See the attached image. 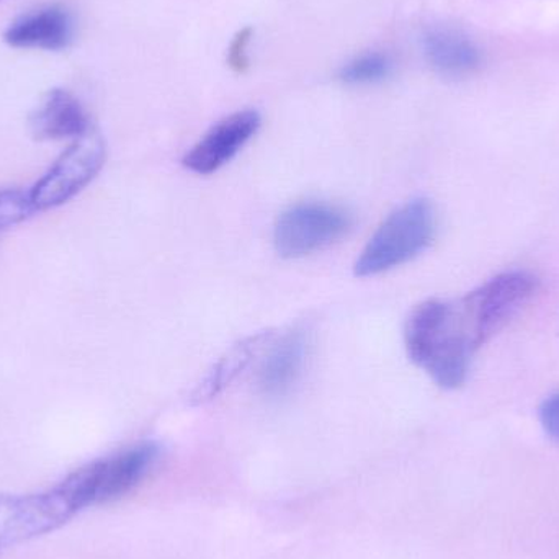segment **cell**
<instances>
[{
  "label": "cell",
  "instance_id": "1",
  "mask_svg": "<svg viewBox=\"0 0 559 559\" xmlns=\"http://www.w3.org/2000/svg\"><path fill=\"white\" fill-rule=\"evenodd\" d=\"M538 280L525 271L502 272L456 299H429L407 319L411 360L440 388L465 384L475 355L534 298Z\"/></svg>",
  "mask_w": 559,
  "mask_h": 559
},
{
  "label": "cell",
  "instance_id": "2",
  "mask_svg": "<svg viewBox=\"0 0 559 559\" xmlns=\"http://www.w3.org/2000/svg\"><path fill=\"white\" fill-rule=\"evenodd\" d=\"M436 229V210L429 200L404 203L371 236L355 262V275L377 277L407 264L432 245Z\"/></svg>",
  "mask_w": 559,
  "mask_h": 559
},
{
  "label": "cell",
  "instance_id": "3",
  "mask_svg": "<svg viewBox=\"0 0 559 559\" xmlns=\"http://www.w3.org/2000/svg\"><path fill=\"white\" fill-rule=\"evenodd\" d=\"M105 156L104 138L95 130L72 141L56 163L26 190L33 212L58 209L78 197L98 176Z\"/></svg>",
  "mask_w": 559,
  "mask_h": 559
},
{
  "label": "cell",
  "instance_id": "4",
  "mask_svg": "<svg viewBox=\"0 0 559 559\" xmlns=\"http://www.w3.org/2000/svg\"><path fill=\"white\" fill-rule=\"evenodd\" d=\"M350 226L352 216L342 206L298 203L280 215L274 229L275 249L285 259L306 258L344 238Z\"/></svg>",
  "mask_w": 559,
  "mask_h": 559
},
{
  "label": "cell",
  "instance_id": "5",
  "mask_svg": "<svg viewBox=\"0 0 559 559\" xmlns=\"http://www.w3.org/2000/svg\"><path fill=\"white\" fill-rule=\"evenodd\" d=\"M78 512L61 485L45 495H0V550L48 534Z\"/></svg>",
  "mask_w": 559,
  "mask_h": 559
},
{
  "label": "cell",
  "instance_id": "6",
  "mask_svg": "<svg viewBox=\"0 0 559 559\" xmlns=\"http://www.w3.org/2000/svg\"><path fill=\"white\" fill-rule=\"evenodd\" d=\"M262 118L255 110L236 111L216 123L183 157V166L199 176H210L238 156L255 136Z\"/></svg>",
  "mask_w": 559,
  "mask_h": 559
},
{
  "label": "cell",
  "instance_id": "7",
  "mask_svg": "<svg viewBox=\"0 0 559 559\" xmlns=\"http://www.w3.org/2000/svg\"><path fill=\"white\" fill-rule=\"evenodd\" d=\"M74 36L72 13L61 5H48L13 20L3 32V41L16 49L62 51L72 45Z\"/></svg>",
  "mask_w": 559,
  "mask_h": 559
},
{
  "label": "cell",
  "instance_id": "8",
  "mask_svg": "<svg viewBox=\"0 0 559 559\" xmlns=\"http://www.w3.org/2000/svg\"><path fill=\"white\" fill-rule=\"evenodd\" d=\"M159 453L156 443L144 442L110 459L92 463L97 483V504L114 501L136 488L159 459Z\"/></svg>",
  "mask_w": 559,
  "mask_h": 559
},
{
  "label": "cell",
  "instance_id": "9",
  "mask_svg": "<svg viewBox=\"0 0 559 559\" xmlns=\"http://www.w3.org/2000/svg\"><path fill=\"white\" fill-rule=\"evenodd\" d=\"M29 130L39 141H74L94 128L75 95L64 88H52L29 117Z\"/></svg>",
  "mask_w": 559,
  "mask_h": 559
},
{
  "label": "cell",
  "instance_id": "10",
  "mask_svg": "<svg viewBox=\"0 0 559 559\" xmlns=\"http://www.w3.org/2000/svg\"><path fill=\"white\" fill-rule=\"evenodd\" d=\"M424 56L433 71L445 78H465L481 64L478 46L459 29L433 26L423 36Z\"/></svg>",
  "mask_w": 559,
  "mask_h": 559
},
{
  "label": "cell",
  "instance_id": "11",
  "mask_svg": "<svg viewBox=\"0 0 559 559\" xmlns=\"http://www.w3.org/2000/svg\"><path fill=\"white\" fill-rule=\"evenodd\" d=\"M308 344L305 331L295 329L272 347L259 374L261 390L267 396H283L292 390L305 368Z\"/></svg>",
  "mask_w": 559,
  "mask_h": 559
},
{
  "label": "cell",
  "instance_id": "12",
  "mask_svg": "<svg viewBox=\"0 0 559 559\" xmlns=\"http://www.w3.org/2000/svg\"><path fill=\"white\" fill-rule=\"evenodd\" d=\"M269 338H271V334L264 332V334L252 335V337L233 345L223 355L222 360L206 374L205 380L195 388L192 394L193 403H206V401L213 400V397L223 393L238 378V374L251 364L252 358L258 355V352L261 350L265 342H269Z\"/></svg>",
  "mask_w": 559,
  "mask_h": 559
},
{
  "label": "cell",
  "instance_id": "13",
  "mask_svg": "<svg viewBox=\"0 0 559 559\" xmlns=\"http://www.w3.org/2000/svg\"><path fill=\"white\" fill-rule=\"evenodd\" d=\"M394 62L388 52L368 51L355 56L338 69V81L347 85H370L384 81L393 72Z\"/></svg>",
  "mask_w": 559,
  "mask_h": 559
},
{
  "label": "cell",
  "instance_id": "14",
  "mask_svg": "<svg viewBox=\"0 0 559 559\" xmlns=\"http://www.w3.org/2000/svg\"><path fill=\"white\" fill-rule=\"evenodd\" d=\"M33 215L35 212H33L26 190H0V231L20 225Z\"/></svg>",
  "mask_w": 559,
  "mask_h": 559
},
{
  "label": "cell",
  "instance_id": "15",
  "mask_svg": "<svg viewBox=\"0 0 559 559\" xmlns=\"http://www.w3.org/2000/svg\"><path fill=\"white\" fill-rule=\"evenodd\" d=\"M254 29L251 26L239 29L233 38L231 45L228 49V64L233 71L246 72L251 66V58H249V46H251Z\"/></svg>",
  "mask_w": 559,
  "mask_h": 559
},
{
  "label": "cell",
  "instance_id": "16",
  "mask_svg": "<svg viewBox=\"0 0 559 559\" xmlns=\"http://www.w3.org/2000/svg\"><path fill=\"white\" fill-rule=\"evenodd\" d=\"M540 423L550 439L559 443V391L550 394L540 406Z\"/></svg>",
  "mask_w": 559,
  "mask_h": 559
},
{
  "label": "cell",
  "instance_id": "17",
  "mask_svg": "<svg viewBox=\"0 0 559 559\" xmlns=\"http://www.w3.org/2000/svg\"><path fill=\"white\" fill-rule=\"evenodd\" d=\"M0 2H2V0H0Z\"/></svg>",
  "mask_w": 559,
  "mask_h": 559
}]
</instances>
